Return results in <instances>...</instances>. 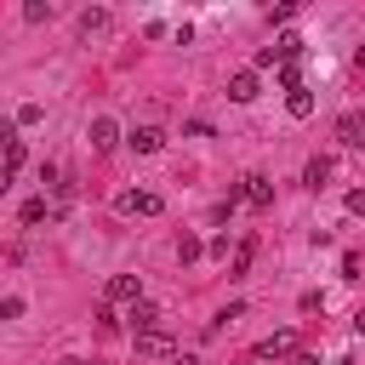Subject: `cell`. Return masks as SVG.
<instances>
[{
  "label": "cell",
  "instance_id": "6da1fadb",
  "mask_svg": "<svg viewBox=\"0 0 365 365\" xmlns=\"http://www.w3.org/2000/svg\"><path fill=\"white\" fill-rule=\"evenodd\" d=\"M114 211H125V217H160V211H165V200H160L154 188H125V194L114 200Z\"/></svg>",
  "mask_w": 365,
  "mask_h": 365
},
{
  "label": "cell",
  "instance_id": "7a4b0ae2",
  "mask_svg": "<svg viewBox=\"0 0 365 365\" xmlns=\"http://www.w3.org/2000/svg\"><path fill=\"white\" fill-rule=\"evenodd\" d=\"M240 200L257 205V211H268V205H274V182H268L262 171H251V177H240Z\"/></svg>",
  "mask_w": 365,
  "mask_h": 365
},
{
  "label": "cell",
  "instance_id": "3957f363",
  "mask_svg": "<svg viewBox=\"0 0 365 365\" xmlns=\"http://www.w3.org/2000/svg\"><path fill=\"white\" fill-rule=\"evenodd\" d=\"M86 137H91V148H97V154H108V148H114V143H120V125H114V120H108V114H97V120H91V125H86Z\"/></svg>",
  "mask_w": 365,
  "mask_h": 365
},
{
  "label": "cell",
  "instance_id": "277c9868",
  "mask_svg": "<svg viewBox=\"0 0 365 365\" xmlns=\"http://www.w3.org/2000/svg\"><path fill=\"white\" fill-rule=\"evenodd\" d=\"M125 319H131V331H137V336H143V331H165V314H160L154 302H131V314H125Z\"/></svg>",
  "mask_w": 365,
  "mask_h": 365
},
{
  "label": "cell",
  "instance_id": "5b68a950",
  "mask_svg": "<svg viewBox=\"0 0 365 365\" xmlns=\"http://www.w3.org/2000/svg\"><path fill=\"white\" fill-rule=\"evenodd\" d=\"M137 354H148V359H171L177 348H171V331H143L137 336Z\"/></svg>",
  "mask_w": 365,
  "mask_h": 365
},
{
  "label": "cell",
  "instance_id": "8992f818",
  "mask_svg": "<svg viewBox=\"0 0 365 365\" xmlns=\"http://www.w3.org/2000/svg\"><path fill=\"white\" fill-rule=\"evenodd\" d=\"M291 348H297V336H291V331H274V336L257 342V359H285Z\"/></svg>",
  "mask_w": 365,
  "mask_h": 365
},
{
  "label": "cell",
  "instance_id": "52a82bcc",
  "mask_svg": "<svg viewBox=\"0 0 365 365\" xmlns=\"http://www.w3.org/2000/svg\"><path fill=\"white\" fill-rule=\"evenodd\" d=\"M228 97H234V103H251V97H257V68L228 74Z\"/></svg>",
  "mask_w": 365,
  "mask_h": 365
},
{
  "label": "cell",
  "instance_id": "ba28073f",
  "mask_svg": "<svg viewBox=\"0 0 365 365\" xmlns=\"http://www.w3.org/2000/svg\"><path fill=\"white\" fill-rule=\"evenodd\" d=\"M131 148H137V154H160V148H165V131H160V125H137V131H131Z\"/></svg>",
  "mask_w": 365,
  "mask_h": 365
},
{
  "label": "cell",
  "instance_id": "9c48e42d",
  "mask_svg": "<svg viewBox=\"0 0 365 365\" xmlns=\"http://www.w3.org/2000/svg\"><path fill=\"white\" fill-rule=\"evenodd\" d=\"M137 297H143L137 274H114V279H108V302H137Z\"/></svg>",
  "mask_w": 365,
  "mask_h": 365
},
{
  "label": "cell",
  "instance_id": "30bf717a",
  "mask_svg": "<svg viewBox=\"0 0 365 365\" xmlns=\"http://www.w3.org/2000/svg\"><path fill=\"white\" fill-rule=\"evenodd\" d=\"M285 108H291V120H308L314 114V91L302 86V91H285Z\"/></svg>",
  "mask_w": 365,
  "mask_h": 365
},
{
  "label": "cell",
  "instance_id": "8fae6325",
  "mask_svg": "<svg viewBox=\"0 0 365 365\" xmlns=\"http://www.w3.org/2000/svg\"><path fill=\"white\" fill-rule=\"evenodd\" d=\"M359 131H365V120H359V114H342V120H336V137H342V143H354V148L365 143Z\"/></svg>",
  "mask_w": 365,
  "mask_h": 365
},
{
  "label": "cell",
  "instance_id": "7c38bea8",
  "mask_svg": "<svg viewBox=\"0 0 365 365\" xmlns=\"http://www.w3.org/2000/svg\"><path fill=\"white\" fill-rule=\"evenodd\" d=\"M302 182H308V188H325V182H331V160H325V154H319V160H308Z\"/></svg>",
  "mask_w": 365,
  "mask_h": 365
},
{
  "label": "cell",
  "instance_id": "4fadbf2b",
  "mask_svg": "<svg viewBox=\"0 0 365 365\" xmlns=\"http://www.w3.org/2000/svg\"><path fill=\"white\" fill-rule=\"evenodd\" d=\"M51 217V205H46V194H34V200H23V228H34V222H46Z\"/></svg>",
  "mask_w": 365,
  "mask_h": 365
},
{
  "label": "cell",
  "instance_id": "5bb4252c",
  "mask_svg": "<svg viewBox=\"0 0 365 365\" xmlns=\"http://www.w3.org/2000/svg\"><path fill=\"white\" fill-rule=\"evenodd\" d=\"M80 29H86V34H103V29H108V11H103V6L80 11Z\"/></svg>",
  "mask_w": 365,
  "mask_h": 365
},
{
  "label": "cell",
  "instance_id": "9a60e30c",
  "mask_svg": "<svg viewBox=\"0 0 365 365\" xmlns=\"http://www.w3.org/2000/svg\"><path fill=\"white\" fill-rule=\"evenodd\" d=\"M51 11H57V6H51V0H29V6H23V17H29V23H46V17H51Z\"/></svg>",
  "mask_w": 365,
  "mask_h": 365
},
{
  "label": "cell",
  "instance_id": "2e32d148",
  "mask_svg": "<svg viewBox=\"0 0 365 365\" xmlns=\"http://www.w3.org/2000/svg\"><path fill=\"white\" fill-rule=\"evenodd\" d=\"M200 251H205V245H200V240H194V234H182V240H177V262H194V257H200Z\"/></svg>",
  "mask_w": 365,
  "mask_h": 365
},
{
  "label": "cell",
  "instance_id": "e0dca14e",
  "mask_svg": "<svg viewBox=\"0 0 365 365\" xmlns=\"http://www.w3.org/2000/svg\"><path fill=\"white\" fill-rule=\"evenodd\" d=\"M279 86H285V91H302V68L285 63V68H279Z\"/></svg>",
  "mask_w": 365,
  "mask_h": 365
},
{
  "label": "cell",
  "instance_id": "ac0fdd59",
  "mask_svg": "<svg viewBox=\"0 0 365 365\" xmlns=\"http://www.w3.org/2000/svg\"><path fill=\"white\" fill-rule=\"evenodd\" d=\"M274 63H285V51H279V46H262V51H257V68H274Z\"/></svg>",
  "mask_w": 365,
  "mask_h": 365
},
{
  "label": "cell",
  "instance_id": "d6986e66",
  "mask_svg": "<svg viewBox=\"0 0 365 365\" xmlns=\"http://www.w3.org/2000/svg\"><path fill=\"white\" fill-rule=\"evenodd\" d=\"M251 251H257V245H251V240H245V245H240V251H234V268H228V274H245V268H251Z\"/></svg>",
  "mask_w": 365,
  "mask_h": 365
},
{
  "label": "cell",
  "instance_id": "ffe728a7",
  "mask_svg": "<svg viewBox=\"0 0 365 365\" xmlns=\"http://www.w3.org/2000/svg\"><path fill=\"white\" fill-rule=\"evenodd\" d=\"M11 143H17V120H6V114H0V154H6Z\"/></svg>",
  "mask_w": 365,
  "mask_h": 365
},
{
  "label": "cell",
  "instance_id": "44dd1931",
  "mask_svg": "<svg viewBox=\"0 0 365 365\" xmlns=\"http://www.w3.org/2000/svg\"><path fill=\"white\" fill-rule=\"evenodd\" d=\"M40 114H46V108H40V103H23V108H17V125H34V120H40Z\"/></svg>",
  "mask_w": 365,
  "mask_h": 365
},
{
  "label": "cell",
  "instance_id": "7402d4cb",
  "mask_svg": "<svg viewBox=\"0 0 365 365\" xmlns=\"http://www.w3.org/2000/svg\"><path fill=\"white\" fill-rule=\"evenodd\" d=\"M0 319H23V297H6L0 302Z\"/></svg>",
  "mask_w": 365,
  "mask_h": 365
},
{
  "label": "cell",
  "instance_id": "603a6c76",
  "mask_svg": "<svg viewBox=\"0 0 365 365\" xmlns=\"http://www.w3.org/2000/svg\"><path fill=\"white\" fill-rule=\"evenodd\" d=\"M348 211H354V217H365V188H354V194H348Z\"/></svg>",
  "mask_w": 365,
  "mask_h": 365
},
{
  "label": "cell",
  "instance_id": "cb8c5ba5",
  "mask_svg": "<svg viewBox=\"0 0 365 365\" xmlns=\"http://www.w3.org/2000/svg\"><path fill=\"white\" fill-rule=\"evenodd\" d=\"M11 177H17V171H11V165H6V160H0V194H6V188H11Z\"/></svg>",
  "mask_w": 365,
  "mask_h": 365
},
{
  "label": "cell",
  "instance_id": "d4e9b609",
  "mask_svg": "<svg viewBox=\"0 0 365 365\" xmlns=\"http://www.w3.org/2000/svg\"><path fill=\"white\" fill-rule=\"evenodd\" d=\"M171 365H200V359H194V354H182V348H177V354H171Z\"/></svg>",
  "mask_w": 365,
  "mask_h": 365
},
{
  "label": "cell",
  "instance_id": "484cf974",
  "mask_svg": "<svg viewBox=\"0 0 365 365\" xmlns=\"http://www.w3.org/2000/svg\"><path fill=\"white\" fill-rule=\"evenodd\" d=\"M291 365H319V359H314V354H297V359H291Z\"/></svg>",
  "mask_w": 365,
  "mask_h": 365
},
{
  "label": "cell",
  "instance_id": "4316f807",
  "mask_svg": "<svg viewBox=\"0 0 365 365\" xmlns=\"http://www.w3.org/2000/svg\"><path fill=\"white\" fill-rule=\"evenodd\" d=\"M354 331H359V336H365V308H359V314H354Z\"/></svg>",
  "mask_w": 365,
  "mask_h": 365
},
{
  "label": "cell",
  "instance_id": "83f0119b",
  "mask_svg": "<svg viewBox=\"0 0 365 365\" xmlns=\"http://www.w3.org/2000/svg\"><path fill=\"white\" fill-rule=\"evenodd\" d=\"M359 148H365V143H359Z\"/></svg>",
  "mask_w": 365,
  "mask_h": 365
}]
</instances>
